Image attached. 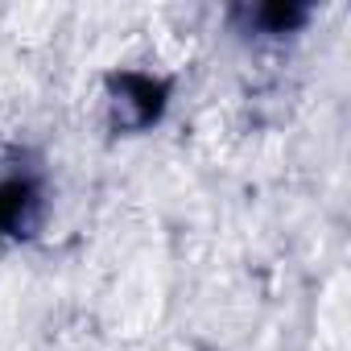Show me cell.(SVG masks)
I'll list each match as a JSON object with an SVG mask.
<instances>
[{
	"label": "cell",
	"instance_id": "1",
	"mask_svg": "<svg viewBox=\"0 0 351 351\" xmlns=\"http://www.w3.org/2000/svg\"><path fill=\"white\" fill-rule=\"evenodd\" d=\"M29 207H34V191L25 182H5L0 186V232H21Z\"/></svg>",
	"mask_w": 351,
	"mask_h": 351
}]
</instances>
